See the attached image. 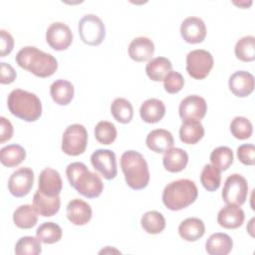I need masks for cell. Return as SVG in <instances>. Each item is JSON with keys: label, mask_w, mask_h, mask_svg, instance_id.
Wrapping results in <instances>:
<instances>
[{"label": "cell", "mask_w": 255, "mask_h": 255, "mask_svg": "<svg viewBox=\"0 0 255 255\" xmlns=\"http://www.w3.org/2000/svg\"><path fill=\"white\" fill-rule=\"evenodd\" d=\"M15 61L19 67L39 78L51 77L58 68V62L54 56L33 46L22 48L17 53Z\"/></svg>", "instance_id": "obj_1"}, {"label": "cell", "mask_w": 255, "mask_h": 255, "mask_svg": "<svg viewBox=\"0 0 255 255\" xmlns=\"http://www.w3.org/2000/svg\"><path fill=\"white\" fill-rule=\"evenodd\" d=\"M66 175L71 186L87 198L99 197L103 192L104 183L101 177L90 171L83 162L70 163L66 168Z\"/></svg>", "instance_id": "obj_2"}, {"label": "cell", "mask_w": 255, "mask_h": 255, "mask_svg": "<svg viewBox=\"0 0 255 255\" xmlns=\"http://www.w3.org/2000/svg\"><path fill=\"white\" fill-rule=\"evenodd\" d=\"M121 167L127 184L134 190H140L149 182V170L143 155L135 150H127L121 156Z\"/></svg>", "instance_id": "obj_3"}, {"label": "cell", "mask_w": 255, "mask_h": 255, "mask_svg": "<svg viewBox=\"0 0 255 255\" xmlns=\"http://www.w3.org/2000/svg\"><path fill=\"white\" fill-rule=\"evenodd\" d=\"M198 196L195 183L187 178L169 182L162 191L164 206L172 211L181 210L192 204Z\"/></svg>", "instance_id": "obj_4"}, {"label": "cell", "mask_w": 255, "mask_h": 255, "mask_svg": "<svg viewBox=\"0 0 255 255\" xmlns=\"http://www.w3.org/2000/svg\"><path fill=\"white\" fill-rule=\"evenodd\" d=\"M9 112L25 122H35L42 115V104L40 99L33 93L15 89L7 99Z\"/></svg>", "instance_id": "obj_5"}, {"label": "cell", "mask_w": 255, "mask_h": 255, "mask_svg": "<svg viewBox=\"0 0 255 255\" xmlns=\"http://www.w3.org/2000/svg\"><path fill=\"white\" fill-rule=\"evenodd\" d=\"M81 40L90 46H99L106 37V28L102 19L95 14H87L78 24Z\"/></svg>", "instance_id": "obj_6"}, {"label": "cell", "mask_w": 255, "mask_h": 255, "mask_svg": "<svg viewBox=\"0 0 255 255\" xmlns=\"http://www.w3.org/2000/svg\"><path fill=\"white\" fill-rule=\"evenodd\" d=\"M88 144V132L86 128L80 124L70 125L63 132L62 150L72 156L82 154Z\"/></svg>", "instance_id": "obj_7"}, {"label": "cell", "mask_w": 255, "mask_h": 255, "mask_svg": "<svg viewBox=\"0 0 255 255\" xmlns=\"http://www.w3.org/2000/svg\"><path fill=\"white\" fill-rule=\"evenodd\" d=\"M214 60L210 52L203 49L190 51L186 56V71L195 80L206 78L213 68Z\"/></svg>", "instance_id": "obj_8"}, {"label": "cell", "mask_w": 255, "mask_h": 255, "mask_svg": "<svg viewBox=\"0 0 255 255\" xmlns=\"http://www.w3.org/2000/svg\"><path fill=\"white\" fill-rule=\"evenodd\" d=\"M247 195L248 183L244 176L233 173L226 178L221 192L222 199L226 204L241 206L246 201Z\"/></svg>", "instance_id": "obj_9"}, {"label": "cell", "mask_w": 255, "mask_h": 255, "mask_svg": "<svg viewBox=\"0 0 255 255\" xmlns=\"http://www.w3.org/2000/svg\"><path fill=\"white\" fill-rule=\"evenodd\" d=\"M93 167L107 180L114 179L118 173L116 153L111 149L99 148L91 155Z\"/></svg>", "instance_id": "obj_10"}, {"label": "cell", "mask_w": 255, "mask_h": 255, "mask_svg": "<svg viewBox=\"0 0 255 255\" xmlns=\"http://www.w3.org/2000/svg\"><path fill=\"white\" fill-rule=\"evenodd\" d=\"M73 33L68 25L63 22L52 23L46 31V42L56 51H64L70 47Z\"/></svg>", "instance_id": "obj_11"}, {"label": "cell", "mask_w": 255, "mask_h": 255, "mask_svg": "<svg viewBox=\"0 0 255 255\" xmlns=\"http://www.w3.org/2000/svg\"><path fill=\"white\" fill-rule=\"evenodd\" d=\"M34 172L29 167H20L9 177L8 189L15 197L26 196L33 187Z\"/></svg>", "instance_id": "obj_12"}, {"label": "cell", "mask_w": 255, "mask_h": 255, "mask_svg": "<svg viewBox=\"0 0 255 255\" xmlns=\"http://www.w3.org/2000/svg\"><path fill=\"white\" fill-rule=\"evenodd\" d=\"M178 112L179 117L182 119V121H200L206 115L207 104L202 97L197 95H190L180 102Z\"/></svg>", "instance_id": "obj_13"}, {"label": "cell", "mask_w": 255, "mask_h": 255, "mask_svg": "<svg viewBox=\"0 0 255 255\" xmlns=\"http://www.w3.org/2000/svg\"><path fill=\"white\" fill-rule=\"evenodd\" d=\"M180 35L189 44L201 43L206 37L205 23L199 17H187L180 25Z\"/></svg>", "instance_id": "obj_14"}, {"label": "cell", "mask_w": 255, "mask_h": 255, "mask_svg": "<svg viewBox=\"0 0 255 255\" xmlns=\"http://www.w3.org/2000/svg\"><path fill=\"white\" fill-rule=\"evenodd\" d=\"M62 188L63 181L57 170L51 167H46L41 171L38 180V189L44 195L50 197L58 196L61 193Z\"/></svg>", "instance_id": "obj_15"}, {"label": "cell", "mask_w": 255, "mask_h": 255, "mask_svg": "<svg viewBox=\"0 0 255 255\" xmlns=\"http://www.w3.org/2000/svg\"><path fill=\"white\" fill-rule=\"evenodd\" d=\"M228 86L234 96L245 98L254 90V77L249 72L237 71L230 76Z\"/></svg>", "instance_id": "obj_16"}, {"label": "cell", "mask_w": 255, "mask_h": 255, "mask_svg": "<svg viewBox=\"0 0 255 255\" xmlns=\"http://www.w3.org/2000/svg\"><path fill=\"white\" fill-rule=\"evenodd\" d=\"M66 214L71 223L80 226L87 224L91 220L93 211L88 202L80 198H74L68 203Z\"/></svg>", "instance_id": "obj_17"}, {"label": "cell", "mask_w": 255, "mask_h": 255, "mask_svg": "<svg viewBox=\"0 0 255 255\" xmlns=\"http://www.w3.org/2000/svg\"><path fill=\"white\" fill-rule=\"evenodd\" d=\"M245 219L244 211L237 205L226 204L217 214L218 224L226 229H235L240 227Z\"/></svg>", "instance_id": "obj_18"}, {"label": "cell", "mask_w": 255, "mask_h": 255, "mask_svg": "<svg viewBox=\"0 0 255 255\" xmlns=\"http://www.w3.org/2000/svg\"><path fill=\"white\" fill-rule=\"evenodd\" d=\"M173 142L174 139L171 132L164 128H156L149 131L145 138L146 146L157 153L165 152L172 147Z\"/></svg>", "instance_id": "obj_19"}, {"label": "cell", "mask_w": 255, "mask_h": 255, "mask_svg": "<svg viewBox=\"0 0 255 255\" xmlns=\"http://www.w3.org/2000/svg\"><path fill=\"white\" fill-rule=\"evenodd\" d=\"M154 53V44L147 37H136L128 46V55L135 62L148 61Z\"/></svg>", "instance_id": "obj_20"}, {"label": "cell", "mask_w": 255, "mask_h": 255, "mask_svg": "<svg viewBox=\"0 0 255 255\" xmlns=\"http://www.w3.org/2000/svg\"><path fill=\"white\" fill-rule=\"evenodd\" d=\"M33 206L38 214L44 217H50L60 210L61 199L59 195L54 197L46 196L38 189L33 197Z\"/></svg>", "instance_id": "obj_21"}, {"label": "cell", "mask_w": 255, "mask_h": 255, "mask_svg": "<svg viewBox=\"0 0 255 255\" xmlns=\"http://www.w3.org/2000/svg\"><path fill=\"white\" fill-rule=\"evenodd\" d=\"M139 115L141 120L147 124L158 123L165 115V106L159 99H148L141 104Z\"/></svg>", "instance_id": "obj_22"}, {"label": "cell", "mask_w": 255, "mask_h": 255, "mask_svg": "<svg viewBox=\"0 0 255 255\" xmlns=\"http://www.w3.org/2000/svg\"><path fill=\"white\" fill-rule=\"evenodd\" d=\"M179 236L188 242L200 239L205 233L204 222L197 217H188L181 221L178 226Z\"/></svg>", "instance_id": "obj_23"}, {"label": "cell", "mask_w": 255, "mask_h": 255, "mask_svg": "<svg viewBox=\"0 0 255 255\" xmlns=\"http://www.w3.org/2000/svg\"><path fill=\"white\" fill-rule=\"evenodd\" d=\"M232 247L231 237L222 232L211 234L205 242V250L209 255H227L231 252Z\"/></svg>", "instance_id": "obj_24"}, {"label": "cell", "mask_w": 255, "mask_h": 255, "mask_svg": "<svg viewBox=\"0 0 255 255\" xmlns=\"http://www.w3.org/2000/svg\"><path fill=\"white\" fill-rule=\"evenodd\" d=\"M188 163L187 152L179 147H170L164 152L162 158L163 167L169 172H179Z\"/></svg>", "instance_id": "obj_25"}, {"label": "cell", "mask_w": 255, "mask_h": 255, "mask_svg": "<svg viewBox=\"0 0 255 255\" xmlns=\"http://www.w3.org/2000/svg\"><path fill=\"white\" fill-rule=\"evenodd\" d=\"M204 135V128L200 121L185 120L179 128V138L185 144H195Z\"/></svg>", "instance_id": "obj_26"}, {"label": "cell", "mask_w": 255, "mask_h": 255, "mask_svg": "<svg viewBox=\"0 0 255 255\" xmlns=\"http://www.w3.org/2000/svg\"><path fill=\"white\" fill-rule=\"evenodd\" d=\"M74 86L67 80H56L50 87V95L53 101L60 106H67L70 104L74 98Z\"/></svg>", "instance_id": "obj_27"}, {"label": "cell", "mask_w": 255, "mask_h": 255, "mask_svg": "<svg viewBox=\"0 0 255 255\" xmlns=\"http://www.w3.org/2000/svg\"><path fill=\"white\" fill-rule=\"evenodd\" d=\"M34 206L30 204L20 205L13 212L14 224L21 229H30L38 222V215Z\"/></svg>", "instance_id": "obj_28"}, {"label": "cell", "mask_w": 255, "mask_h": 255, "mask_svg": "<svg viewBox=\"0 0 255 255\" xmlns=\"http://www.w3.org/2000/svg\"><path fill=\"white\" fill-rule=\"evenodd\" d=\"M171 69L172 64L170 60L165 57H156L148 61L145 66V73L151 81L160 82Z\"/></svg>", "instance_id": "obj_29"}, {"label": "cell", "mask_w": 255, "mask_h": 255, "mask_svg": "<svg viewBox=\"0 0 255 255\" xmlns=\"http://www.w3.org/2000/svg\"><path fill=\"white\" fill-rule=\"evenodd\" d=\"M26 158L25 148L17 143L8 144L0 149L1 163L7 167H15Z\"/></svg>", "instance_id": "obj_30"}, {"label": "cell", "mask_w": 255, "mask_h": 255, "mask_svg": "<svg viewBox=\"0 0 255 255\" xmlns=\"http://www.w3.org/2000/svg\"><path fill=\"white\" fill-rule=\"evenodd\" d=\"M111 114L121 124H128L133 117V108L129 101L125 98H117L111 105Z\"/></svg>", "instance_id": "obj_31"}, {"label": "cell", "mask_w": 255, "mask_h": 255, "mask_svg": "<svg viewBox=\"0 0 255 255\" xmlns=\"http://www.w3.org/2000/svg\"><path fill=\"white\" fill-rule=\"evenodd\" d=\"M140 224L143 230L149 234H159L165 228L164 216L155 210L145 212L140 219Z\"/></svg>", "instance_id": "obj_32"}, {"label": "cell", "mask_w": 255, "mask_h": 255, "mask_svg": "<svg viewBox=\"0 0 255 255\" xmlns=\"http://www.w3.org/2000/svg\"><path fill=\"white\" fill-rule=\"evenodd\" d=\"M63 231L60 225L49 221L42 223L36 230V237L41 243L54 244L62 238Z\"/></svg>", "instance_id": "obj_33"}, {"label": "cell", "mask_w": 255, "mask_h": 255, "mask_svg": "<svg viewBox=\"0 0 255 255\" xmlns=\"http://www.w3.org/2000/svg\"><path fill=\"white\" fill-rule=\"evenodd\" d=\"M233 151L228 146H218L210 153L211 164L220 171L227 170L233 163Z\"/></svg>", "instance_id": "obj_34"}, {"label": "cell", "mask_w": 255, "mask_h": 255, "mask_svg": "<svg viewBox=\"0 0 255 255\" xmlns=\"http://www.w3.org/2000/svg\"><path fill=\"white\" fill-rule=\"evenodd\" d=\"M237 59L242 62H252L255 60V38L254 36H244L240 38L234 48Z\"/></svg>", "instance_id": "obj_35"}, {"label": "cell", "mask_w": 255, "mask_h": 255, "mask_svg": "<svg viewBox=\"0 0 255 255\" xmlns=\"http://www.w3.org/2000/svg\"><path fill=\"white\" fill-rule=\"evenodd\" d=\"M200 182L207 191L213 192L217 190L221 183L220 170L215 168L212 164H205L201 170Z\"/></svg>", "instance_id": "obj_36"}, {"label": "cell", "mask_w": 255, "mask_h": 255, "mask_svg": "<svg viewBox=\"0 0 255 255\" xmlns=\"http://www.w3.org/2000/svg\"><path fill=\"white\" fill-rule=\"evenodd\" d=\"M117 128L108 121H101L95 127V137L102 144H111L117 138Z\"/></svg>", "instance_id": "obj_37"}, {"label": "cell", "mask_w": 255, "mask_h": 255, "mask_svg": "<svg viewBox=\"0 0 255 255\" xmlns=\"http://www.w3.org/2000/svg\"><path fill=\"white\" fill-rule=\"evenodd\" d=\"M14 251L17 255H37L42 252L41 242L37 237L24 236L17 241Z\"/></svg>", "instance_id": "obj_38"}, {"label": "cell", "mask_w": 255, "mask_h": 255, "mask_svg": "<svg viewBox=\"0 0 255 255\" xmlns=\"http://www.w3.org/2000/svg\"><path fill=\"white\" fill-rule=\"evenodd\" d=\"M230 131L238 139H247L253 132V127L247 118L235 117L230 124Z\"/></svg>", "instance_id": "obj_39"}, {"label": "cell", "mask_w": 255, "mask_h": 255, "mask_svg": "<svg viewBox=\"0 0 255 255\" xmlns=\"http://www.w3.org/2000/svg\"><path fill=\"white\" fill-rule=\"evenodd\" d=\"M163 87L168 94H176L183 88L184 79L182 75L176 71L168 72L163 78Z\"/></svg>", "instance_id": "obj_40"}, {"label": "cell", "mask_w": 255, "mask_h": 255, "mask_svg": "<svg viewBox=\"0 0 255 255\" xmlns=\"http://www.w3.org/2000/svg\"><path fill=\"white\" fill-rule=\"evenodd\" d=\"M255 147L252 143L241 144L237 148V157L245 165H253L255 162L254 159Z\"/></svg>", "instance_id": "obj_41"}, {"label": "cell", "mask_w": 255, "mask_h": 255, "mask_svg": "<svg viewBox=\"0 0 255 255\" xmlns=\"http://www.w3.org/2000/svg\"><path fill=\"white\" fill-rule=\"evenodd\" d=\"M1 34V52H0V57H5L6 55L10 54L14 48V39L12 37V35L5 31V30H1L0 31Z\"/></svg>", "instance_id": "obj_42"}, {"label": "cell", "mask_w": 255, "mask_h": 255, "mask_svg": "<svg viewBox=\"0 0 255 255\" xmlns=\"http://www.w3.org/2000/svg\"><path fill=\"white\" fill-rule=\"evenodd\" d=\"M0 68H1V78H0V83L2 85H7L11 84L14 82L16 79V71L14 68L5 62L0 63Z\"/></svg>", "instance_id": "obj_43"}, {"label": "cell", "mask_w": 255, "mask_h": 255, "mask_svg": "<svg viewBox=\"0 0 255 255\" xmlns=\"http://www.w3.org/2000/svg\"><path fill=\"white\" fill-rule=\"evenodd\" d=\"M13 135V126L9 120L0 117V143L9 140Z\"/></svg>", "instance_id": "obj_44"}, {"label": "cell", "mask_w": 255, "mask_h": 255, "mask_svg": "<svg viewBox=\"0 0 255 255\" xmlns=\"http://www.w3.org/2000/svg\"><path fill=\"white\" fill-rule=\"evenodd\" d=\"M235 5L239 6V7H242V8H247L249 7L251 4H252V1H249L248 3L246 1H242V2H233Z\"/></svg>", "instance_id": "obj_45"}]
</instances>
